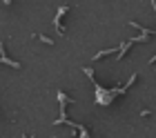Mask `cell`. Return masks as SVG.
Masks as SVG:
<instances>
[{"instance_id":"cell-1","label":"cell","mask_w":156,"mask_h":138,"mask_svg":"<svg viewBox=\"0 0 156 138\" xmlns=\"http://www.w3.org/2000/svg\"><path fill=\"white\" fill-rule=\"evenodd\" d=\"M40 40L47 42V45H54V40H51V38H47V36H40Z\"/></svg>"}]
</instances>
